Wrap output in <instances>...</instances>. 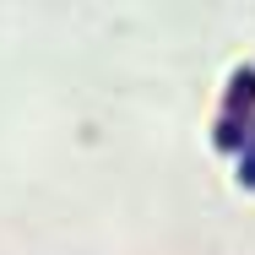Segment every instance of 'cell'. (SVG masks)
<instances>
[{"instance_id": "1", "label": "cell", "mask_w": 255, "mask_h": 255, "mask_svg": "<svg viewBox=\"0 0 255 255\" xmlns=\"http://www.w3.org/2000/svg\"><path fill=\"white\" fill-rule=\"evenodd\" d=\"M250 125H255V65H239L228 76V87H223V109H217V125H212V147L234 157L245 147Z\"/></svg>"}, {"instance_id": "2", "label": "cell", "mask_w": 255, "mask_h": 255, "mask_svg": "<svg viewBox=\"0 0 255 255\" xmlns=\"http://www.w3.org/2000/svg\"><path fill=\"white\" fill-rule=\"evenodd\" d=\"M234 163H239V185L255 190V125H250V136H245V147L234 152Z\"/></svg>"}]
</instances>
